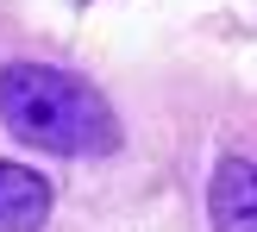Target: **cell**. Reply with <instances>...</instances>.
Masks as SVG:
<instances>
[{
    "label": "cell",
    "mask_w": 257,
    "mask_h": 232,
    "mask_svg": "<svg viewBox=\"0 0 257 232\" xmlns=\"http://www.w3.org/2000/svg\"><path fill=\"white\" fill-rule=\"evenodd\" d=\"M0 120L19 145L50 157H107L119 145L107 94L88 75L57 63H7L0 69Z\"/></svg>",
    "instance_id": "cell-1"
},
{
    "label": "cell",
    "mask_w": 257,
    "mask_h": 232,
    "mask_svg": "<svg viewBox=\"0 0 257 232\" xmlns=\"http://www.w3.org/2000/svg\"><path fill=\"white\" fill-rule=\"evenodd\" d=\"M50 220V182L0 157V232H38Z\"/></svg>",
    "instance_id": "cell-3"
},
{
    "label": "cell",
    "mask_w": 257,
    "mask_h": 232,
    "mask_svg": "<svg viewBox=\"0 0 257 232\" xmlns=\"http://www.w3.org/2000/svg\"><path fill=\"white\" fill-rule=\"evenodd\" d=\"M207 220L213 232H257V163L220 157V170L207 182Z\"/></svg>",
    "instance_id": "cell-2"
}]
</instances>
